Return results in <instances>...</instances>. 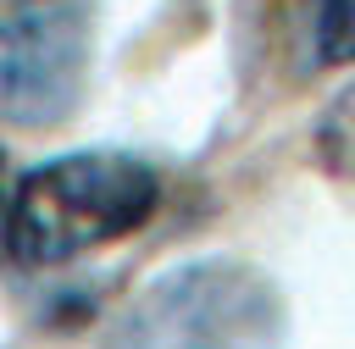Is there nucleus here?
Here are the masks:
<instances>
[{
  "label": "nucleus",
  "instance_id": "f03ea898",
  "mask_svg": "<svg viewBox=\"0 0 355 349\" xmlns=\"http://www.w3.org/2000/svg\"><path fill=\"white\" fill-rule=\"evenodd\" d=\"M100 349H288V305L261 266L189 255L116 310Z\"/></svg>",
  "mask_w": 355,
  "mask_h": 349
},
{
  "label": "nucleus",
  "instance_id": "7ed1b4c3",
  "mask_svg": "<svg viewBox=\"0 0 355 349\" xmlns=\"http://www.w3.org/2000/svg\"><path fill=\"white\" fill-rule=\"evenodd\" d=\"M94 66L89 0H28L0 17V122L55 127L78 111Z\"/></svg>",
  "mask_w": 355,
  "mask_h": 349
},
{
  "label": "nucleus",
  "instance_id": "423d86ee",
  "mask_svg": "<svg viewBox=\"0 0 355 349\" xmlns=\"http://www.w3.org/2000/svg\"><path fill=\"white\" fill-rule=\"evenodd\" d=\"M6 199H11V161H6V144H0V216H6Z\"/></svg>",
  "mask_w": 355,
  "mask_h": 349
},
{
  "label": "nucleus",
  "instance_id": "39448f33",
  "mask_svg": "<svg viewBox=\"0 0 355 349\" xmlns=\"http://www.w3.org/2000/svg\"><path fill=\"white\" fill-rule=\"evenodd\" d=\"M311 144H316V161H322L344 188H355V83H344V89L333 94V105L316 116Z\"/></svg>",
  "mask_w": 355,
  "mask_h": 349
},
{
  "label": "nucleus",
  "instance_id": "f257e3e1",
  "mask_svg": "<svg viewBox=\"0 0 355 349\" xmlns=\"http://www.w3.org/2000/svg\"><path fill=\"white\" fill-rule=\"evenodd\" d=\"M161 205V172L133 150H67L22 177L0 216L17 266H67L100 244L139 233Z\"/></svg>",
  "mask_w": 355,
  "mask_h": 349
},
{
  "label": "nucleus",
  "instance_id": "20e7f679",
  "mask_svg": "<svg viewBox=\"0 0 355 349\" xmlns=\"http://www.w3.org/2000/svg\"><path fill=\"white\" fill-rule=\"evenodd\" d=\"M283 39L300 72L355 61V0H283Z\"/></svg>",
  "mask_w": 355,
  "mask_h": 349
}]
</instances>
